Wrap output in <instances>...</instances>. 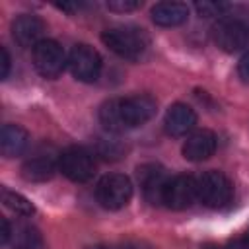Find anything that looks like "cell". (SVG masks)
I'll return each mask as SVG.
<instances>
[{"label": "cell", "instance_id": "obj_7", "mask_svg": "<svg viewBox=\"0 0 249 249\" xmlns=\"http://www.w3.org/2000/svg\"><path fill=\"white\" fill-rule=\"evenodd\" d=\"M33 64L43 78H58L68 64L62 47L53 39H43L33 47Z\"/></svg>", "mask_w": 249, "mask_h": 249}, {"label": "cell", "instance_id": "obj_6", "mask_svg": "<svg viewBox=\"0 0 249 249\" xmlns=\"http://www.w3.org/2000/svg\"><path fill=\"white\" fill-rule=\"evenodd\" d=\"M58 169L64 177H68L74 183H86L95 173V161L93 156L84 148H68L58 158Z\"/></svg>", "mask_w": 249, "mask_h": 249}, {"label": "cell", "instance_id": "obj_12", "mask_svg": "<svg viewBox=\"0 0 249 249\" xmlns=\"http://www.w3.org/2000/svg\"><path fill=\"white\" fill-rule=\"evenodd\" d=\"M43 31H45V23L29 14L18 16L12 23V35L16 39L18 45L21 47H35L43 41Z\"/></svg>", "mask_w": 249, "mask_h": 249}, {"label": "cell", "instance_id": "obj_17", "mask_svg": "<svg viewBox=\"0 0 249 249\" xmlns=\"http://www.w3.org/2000/svg\"><path fill=\"white\" fill-rule=\"evenodd\" d=\"M43 237L33 226H16L12 231V249H41Z\"/></svg>", "mask_w": 249, "mask_h": 249}, {"label": "cell", "instance_id": "obj_13", "mask_svg": "<svg viewBox=\"0 0 249 249\" xmlns=\"http://www.w3.org/2000/svg\"><path fill=\"white\" fill-rule=\"evenodd\" d=\"M165 130L171 136H185L196 124V113L185 103H173L163 119Z\"/></svg>", "mask_w": 249, "mask_h": 249}, {"label": "cell", "instance_id": "obj_20", "mask_svg": "<svg viewBox=\"0 0 249 249\" xmlns=\"http://www.w3.org/2000/svg\"><path fill=\"white\" fill-rule=\"evenodd\" d=\"M97 152L103 156V158H111V160H117L121 154H123V146L117 144L115 140H99V148Z\"/></svg>", "mask_w": 249, "mask_h": 249}, {"label": "cell", "instance_id": "obj_4", "mask_svg": "<svg viewBox=\"0 0 249 249\" xmlns=\"http://www.w3.org/2000/svg\"><path fill=\"white\" fill-rule=\"evenodd\" d=\"M97 202L107 210H119L132 198V183L123 173H109L99 179L95 187Z\"/></svg>", "mask_w": 249, "mask_h": 249}, {"label": "cell", "instance_id": "obj_3", "mask_svg": "<svg viewBox=\"0 0 249 249\" xmlns=\"http://www.w3.org/2000/svg\"><path fill=\"white\" fill-rule=\"evenodd\" d=\"M196 193L202 204L210 208H222L231 200L233 185L222 171L210 169L196 179Z\"/></svg>", "mask_w": 249, "mask_h": 249}, {"label": "cell", "instance_id": "obj_11", "mask_svg": "<svg viewBox=\"0 0 249 249\" xmlns=\"http://www.w3.org/2000/svg\"><path fill=\"white\" fill-rule=\"evenodd\" d=\"M216 134L212 130H195L183 144V158L189 161H204L216 152Z\"/></svg>", "mask_w": 249, "mask_h": 249}, {"label": "cell", "instance_id": "obj_22", "mask_svg": "<svg viewBox=\"0 0 249 249\" xmlns=\"http://www.w3.org/2000/svg\"><path fill=\"white\" fill-rule=\"evenodd\" d=\"M237 74H239V78H241L245 84H249V53H245V54L241 56V60H239V64H237Z\"/></svg>", "mask_w": 249, "mask_h": 249}, {"label": "cell", "instance_id": "obj_10", "mask_svg": "<svg viewBox=\"0 0 249 249\" xmlns=\"http://www.w3.org/2000/svg\"><path fill=\"white\" fill-rule=\"evenodd\" d=\"M138 181H140V187H142L144 196L148 198V202L150 204H161L163 189L169 181L163 167H160L156 163L140 165L138 167Z\"/></svg>", "mask_w": 249, "mask_h": 249}, {"label": "cell", "instance_id": "obj_21", "mask_svg": "<svg viewBox=\"0 0 249 249\" xmlns=\"http://www.w3.org/2000/svg\"><path fill=\"white\" fill-rule=\"evenodd\" d=\"M142 6L140 0H111L107 2V8L113 12H132Z\"/></svg>", "mask_w": 249, "mask_h": 249}, {"label": "cell", "instance_id": "obj_25", "mask_svg": "<svg viewBox=\"0 0 249 249\" xmlns=\"http://www.w3.org/2000/svg\"><path fill=\"white\" fill-rule=\"evenodd\" d=\"M228 249H249V231L243 233L241 237L233 239V241L228 245Z\"/></svg>", "mask_w": 249, "mask_h": 249}, {"label": "cell", "instance_id": "obj_8", "mask_svg": "<svg viewBox=\"0 0 249 249\" xmlns=\"http://www.w3.org/2000/svg\"><path fill=\"white\" fill-rule=\"evenodd\" d=\"M68 68L80 82H95L101 72V56L89 45H76L68 54Z\"/></svg>", "mask_w": 249, "mask_h": 249}, {"label": "cell", "instance_id": "obj_23", "mask_svg": "<svg viewBox=\"0 0 249 249\" xmlns=\"http://www.w3.org/2000/svg\"><path fill=\"white\" fill-rule=\"evenodd\" d=\"M0 54H2V72H0V78H8V72H10V54L6 51V47H0Z\"/></svg>", "mask_w": 249, "mask_h": 249}, {"label": "cell", "instance_id": "obj_2", "mask_svg": "<svg viewBox=\"0 0 249 249\" xmlns=\"http://www.w3.org/2000/svg\"><path fill=\"white\" fill-rule=\"evenodd\" d=\"M101 39L113 53L128 60H138L148 51V35L138 27L115 25L105 29Z\"/></svg>", "mask_w": 249, "mask_h": 249}, {"label": "cell", "instance_id": "obj_19", "mask_svg": "<svg viewBox=\"0 0 249 249\" xmlns=\"http://www.w3.org/2000/svg\"><path fill=\"white\" fill-rule=\"evenodd\" d=\"M196 12L204 18H216V16H226V12L231 8L230 4H224V2H210V0H202V2H196L195 4Z\"/></svg>", "mask_w": 249, "mask_h": 249}, {"label": "cell", "instance_id": "obj_5", "mask_svg": "<svg viewBox=\"0 0 249 249\" xmlns=\"http://www.w3.org/2000/svg\"><path fill=\"white\" fill-rule=\"evenodd\" d=\"M212 39L226 53L239 51L249 43V21L241 16H224L214 25Z\"/></svg>", "mask_w": 249, "mask_h": 249}, {"label": "cell", "instance_id": "obj_24", "mask_svg": "<svg viewBox=\"0 0 249 249\" xmlns=\"http://www.w3.org/2000/svg\"><path fill=\"white\" fill-rule=\"evenodd\" d=\"M12 228H10V222L6 220V218H2V233H0V241H2V245H8L10 243V239H12Z\"/></svg>", "mask_w": 249, "mask_h": 249}, {"label": "cell", "instance_id": "obj_26", "mask_svg": "<svg viewBox=\"0 0 249 249\" xmlns=\"http://www.w3.org/2000/svg\"><path fill=\"white\" fill-rule=\"evenodd\" d=\"M93 249H142L138 243H121V245H97Z\"/></svg>", "mask_w": 249, "mask_h": 249}, {"label": "cell", "instance_id": "obj_9", "mask_svg": "<svg viewBox=\"0 0 249 249\" xmlns=\"http://www.w3.org/2000/svg\"><path fill=\"white\" fill-rule=\"evenodd\" d=\"M195 198H198L196 179L191 175H175L167 181L163 189L161 204L171 210H185L195 202Z\"/></svg>", "mask_w": 249, "mask_h": 249}, {"label": "cell", "instance_id": "obj_16", "mask_svg": "<svg viewBox=\"0 0 249 249\" xmlns=\"http://www.w3.org/2000/svg\"><path fill=\"white\" fill-rule=\"evenodd\" d=\"M56 169H58V163H54L49 156H37L23 163L21 173L27 181H47L54 175Z\"/></svg>", "mask_w": 249, "mask_h": 249}, {"label": "cell", "instance_id": "obj_1", "mask_svg": "<svg viewBox=\"0 0 249 249\" xmlns=\"http://www.w3.org/2000/svg\"><path fill=\"white\" fill-rule=\"evenodd\" d=\"M156 99L150 95L109 99L99 109V121L109 132H124L148 123L156 115Z\"/></svg>", "mask_w": 249, "mask_h": 249}, {"label": "cell", "instance_id": "obj_18", "mask_svg": "<svg viewBox=\"0 0 249 249\" xmlns=\"http://www.w3.org/2000/svg\"><path fill=\"white\" fill-rule=\"evenodd\" d=\"M2 202L10 208V210H14L16 214H19V216H31L33 212H35V206L23 196V195H19V193H16V191H10V189H2Z\"/></svg>", "mask_w": 249, "mask_h": 249}, {"label": "cell", "instance_id": "obj_15", "mask_svg": "<svg viewBox=\"0 0 249 249\" xmlns=\"http://www.w3.org/2000/svg\"><path fill=\"white\" fill-rule=\"evenodd\" d=\"M29 144V134L19 124H4L0 132V150L6 158H16L25 152Z\"/></svg>", "mask_w": 249, "mask_h": 249}, {"label": "cell", "instance_id": "obj_14", "mask_svg": "<svg viewBox=\"0 0 249 249\" xmlns=\"http://www.w3.org/2000/svg\"><path fill=\"white\" fill-rule=\"evenodd\" d=\"M189 18V8L181 2H158L152 8V21L161 27H177Z\"/></svg>", "mask_w": 249, "mask_h": 249}]
</instances>
